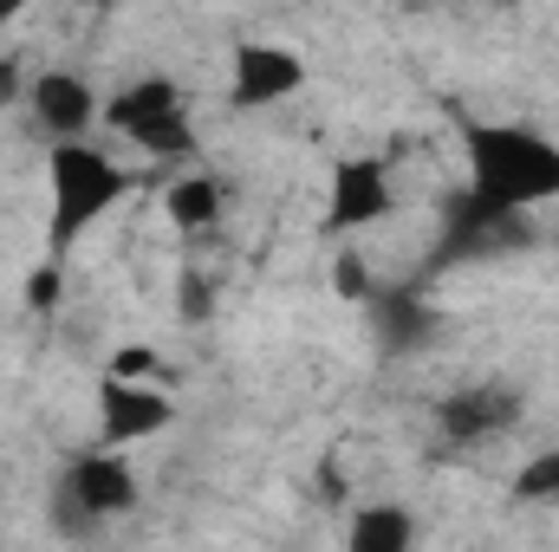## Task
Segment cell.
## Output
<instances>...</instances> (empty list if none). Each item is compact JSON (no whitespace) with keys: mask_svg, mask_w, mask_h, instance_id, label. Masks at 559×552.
Wrapping results in <instances>:
<instances>
[{"mask_svg":"<svg viewBox=\"0 0 559 552\" xmlns=\"http://www.w3.org/2000/svg\"><path fill=\"white\" fill-rule=\"evenodd\" d=\"M462 163L468 182L462 195H475L495 215H527L559 202V137L534 124H508V118H468L462 124Z\"/></svg>","mask_w":559,"mask_h":552,"instance_id":"cell-1","label":"cell"},{"mask_svg":"<svg viewBox=\"0 0 559 552\" xmlns=\"http://www.w3.org/2000/svg\"><path fill=\"white\" fill-rule=\"evenodd\" d=\"M131 195V169L98 149V143H52L46 149V241L52 254H66L72 241H85L118 202Z\"/></svg>","mask_w":559,"mask_h":552,"instance_id":"cell-2","label":"cell"},{"mask_svg":"<svg viewBox=\"0 0 559 552\" xmlns=\"http://www.w3.org/2000/svg\"><path fill=\"white\" fill-rule=\"evenodd\" d=\"M105 124L124 143H138L143 156L156 163H189L202 137H195V111H189V92L163 72H143L131 85H118L105 98Z\"/></svg>","mask_w":559,"mask_h":552,"instance_id":"cell-3","label":"cell"},{"mask_svg":"<svg viewBox=\"0 0 559 552\" xmlns=\"http://www.w3.org/2000/svg\"><path fill=\"white\" fill-rule=\"evenodd\" d=\"M521 416H527V397L508 377H475V384H455L449 397H436V435L449 448H488V442L514 435Z\"/></svg>","mask_w":559,"mask_h":552,"instance_id":"cell-4","label":"cell"},{"mask_svg":"<svg viewBox=\"0 0 559 552\" xmlns=\"http://www.w3.org/2000/svg\"><path fill=\"white\" fill-rule=\"evenodd\" d=\"M138 501H143V481L124 448L98 442V448H79L66 461V507L79 520H124V514H138Z\"/></svg>","mask_w":559,"mask_h":552,"instance_id":"cell-5","label":"cell"},{"mask_svg":"<svg viewBox=\"0 0 559 552\" xmlns=\"http://www.w3.org/2000/svg\"><path fill=\"white\" fill-rule=\"evenodd\" d=\"M26 118L46 131V143H92V131L105 124V98L85 72L72 65H46L26 85Z\"/></svg>","mask_w":559,"mask_h":552,"instance_id":"cell-6","label":"cell"},{"mask_svg":"<svg viewBox=\"0 0 559 552\" xmlns=\"http://www.w3.org/2000/svg\"><path fill=\"white\" fill-rule=\"evenodd\" d=\"M397 208L391 156H338L325 182V228L332 235H365Z\"/></svg>","mask_w":559,"mask_h":552,"instance_id":"cell-7","label":"cell"},{"mask_svg":"<svg viewBox=\"0 0 559 552\" xmlns=\"http://www.w3.org/2000/svg\"><path fill=\"white\" fill-rule=\"evenodd\" d=\"M306 92V59L280 39H241L228 59V105L235 111H267Z\"/></svg>","mask_w":559,"mask_h":552,"instance_id":"cell-8","label":"cell"},{"mask_svg":"<svg viewBox=\"0 0 559 552\" xmlns=\"http://www.w3.org/2000/svg\"><path fill=\"white\" fill-rule=\"evenodd\" d=\"M176 422V404L156 391V384H118V377H105L98 384V442L105 448H138L150 435H163Z\"/></svg>","mask_w":559,"mask_h":552,"instance_id":"cell-9","label":"cell"},{"mask_svg":"<svg viewBox=\"0 0 559 552\" xmlns=\"http://www.w3.org/2000/svg\"><path fill=\"white\" fill-rule=\"evenodd\" d=\"M345 552H417V514L404 501H365L345 527Z\"/></svg>","mask_w":559,"mask_h":552,"instance_id":"cell-10","label":"cell"},{"mask_svg":"<svg viewBox=\"0 0 559 552\" xmlns=\"http://www.w3.org/2000/svg\"><path fill=\"white\" fill-rule=\"evenodd\" d=\"M222 208H228V195H222V182L209 169H189V176H176L163 189V215H169L176 235H209L222 221Z\"/></svg>","mask_w":559,"mask_h":552,"instance_id":"cell-11","label":"cell"},{"mask_svg":"<svg viewBox=\"0 0 559 552\" xmlns=\"http://www.w3.org/2000/svg\"><path fill=\"white\" fill-rule=\"evenodd\" d=\"M371 305H378V338H384V351H417L423 338L436 332V312L423 305L411 286H384V292H371Z\"/></svg>","mask_w":559,"mask_h":552,"instance_id":"cell-12","label":"cell"},{"mask_svg":"<svg viewBox=\"0 0 559 552\" xmlns=\"http://www.w3.org/2000/svg\"><path fill=\"white\" fill-rule=\"evenodd\" d=\"M508 494H514L521 507H559V448H540V455H527V461L514 468Z\"/></svg>","mask_w":559,"mask_h":552,"instance_id":"cell-13","label":"cell"},{"mask_svg":"<svg viewBox=\"0 0 559 552\" xmlns=\"http://www.w3.org/2000/svg\"><path fill=\"white\" fill-rule=\"evenodd\" d=\"M150 371H156V351H150V345H118L105 377H118V384H150Z\"/></svg>","mask_w":559,"mask_h":552,"instance_id":"cell-14","label":"cell"},{"mask_svg":"<svg viewBox=\"0 0 559 552\" xmlns=\"http://www.w3.org/2000/svg\"><path fill=\"white\" fill-rule=\"evenodd\" d=\"M26 85H33V72L20 65V52L0 46V111H7V105H26Z\"/></svg>","mask_w":559,"mask_h":552,"instance_id":"cell-15","label":"cell"},{"mask_svg":"<svg viewBox=\"0 0 559 552\" xmlns=\"http://www.w3.org/2000/svg\"><path fill=\"white\" fill-rule=\"evenodd\" d=\"M59 279H66V267H59V261H46L39 274L26 279V299H33V312H52V305H59Z\"/></svg>","mask_w":559,"mask_h":552,"instance_id":"cell-16","label":"cell"}]
</instances>
